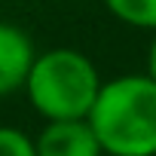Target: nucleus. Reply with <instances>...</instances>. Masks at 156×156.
<instances>
[{"instance_id": "1", "label": "nucleus", "mask_w": 156, "mask_h": 156, "mask_svg": "<svg viewBox=\"0 0 156 156\" xmlns=\"http://www.w3.org/2000/svg\"><path fill=\"white\" fill-rule=\"evenodd\" d=\"M86 119L104 156H156V83L147 73L104 80Z\"/></svg>"}, {"instance_id": "2", "label": "nucleus", "mask_w": 156, "mask_h": 156, "mask_svg": "<svg viewBox=\"0 0 156 156\" xmlns=\"http://www.w3.org/2000/svg\"><path fill=\"white\" fill-rule=\"evenodd\" d=\"M101 86L104 80L86 52L73 46H52L37 52L25 95L37 116H43L46 122H64L86 119L98 101Z\"/></svg>"}, {"instance_id": "3", "label": "nucleus", "mask_w": 156, "mask_h": 156, "mask_svg": "<svg viewBox=\"0 0 156 156\" xmlns=\"http://www.w3.org/2000/svg\"><path fill=\"white\" fill-rule=\"evenodd\" d=\"M34 58H37V46L31 34L12 22H0V98L25 92Z\"/></svg>"}, {"instance_id": "4", "label": "nucleus", "mask_w": 156, "mask_h": 156, "mask_svg": "<svg viewBox=\"0 0 156 156\" xmlns=\"http://www.w3.org/2000/svg\"><path fill=\"white\" fill-rule=\"evenodd\" d=\"M37 156H104L89 119L46 122L34 138Z\"/></svg>"}, {"instance_id": "5", "label": "nucleus", "mask_w": 156, "mask_h": 156, "mask_svg": "<svg viewBox=\"0 0 156 156\" xmlns=\"http://www.w3.org/2000/svg\"><path fill=\"white\" fill-rule=\"evenodd\" d=\"M101 3L116 22L156 34V0H101Z\"/></svg>"}, {"instance_id": "6", "label": "nucleus", "mask_w": 156, "mask_h": 156, "mask_svg": "<svg viewBox=\"0 0 156 156\" xmlns=\"http://www.w3.org/2000/svg\"><path fill=\"white\" fill-rule=\"evenodd\" d=\"M0 156H37L34 138L16 126H0Z\"/></svg>"}, {"instance_id": "7", "label": "nucleus", "mask_w": 156, "mask_h": 156, "mask_svg": "<svg viewBox=\"0 0 156 156\" xmlns=\"http://www.w3.org/2000/svg\"><path fill=\"white\" fill-rule=\"evenodd\" d=\"M144 73H147L150 80L156 83V34H153L150 46H147V67H144Z\"/></svg>"}]
</instances>
